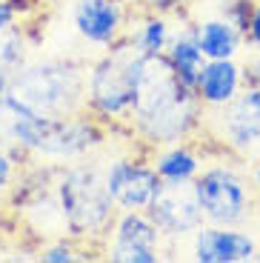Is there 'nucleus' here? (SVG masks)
Segmentation results:
<instances>
[{"mask_svg":"<svg viewBox=\"0 0 260 263\" xmlns=\"http://www.w3.org/2000/svg\"><path fill=\"white\" fill-rule=\"evenodd\" d=\"M54 192L60 197L66 217V232L86 249L100 252L106 235L117 217V206L103 183V160L98 155L75 163L58 166L54 175Z\"/></svg>","mask_w":260,"mask_h":263,"instance_id":"nucleus-2","label":"nucleus"},{"mask_svg":"<svg viewBox=\"0 0 260 263\" xmlns=\"http://www.w3.org/2000/svg\"><path fill=\"white\" fill-rule=\"evenodd\" d=\"M103 183L120 212H149L163 189V178L157 175L149 152L109 155L103 160Z\"/></svg>","mask_w":260,"mask_h":263,"instance_id":"nucleus-7","label":"nucleus"},{"mask_svg":"<svg viewBox=\"0 0 260 263\" xmlns=\"http://www.w3.org/2000/svg\"><path fill=\"white\" fill-rule=\"evenodd\" d=\"M29 63V37L26 29L20 26H9L0 29V78L12 80L14 72H20Z\"/></svg>","mask_w":260,"mask_h":263,"instance_id":"nucleus-18","label":"nucleus"},{"mask_svg":"<svg viewBox=\"0 0 260 263\" xmlns=\"http://www.w3.org/2000/svg\"><path fill=\"white\" fill-rule=\"evenodd\" d=\"M206 132L223 152L254 158L260 152V86H246L226 109L209 112Z\"/></svg>","mask_w":260,"mask_h":263,"instance_id":"nucleus-8","label":"nucleus"},{"mask_svg":"<svg viewBox=\"0 0 260 263\" xmlns=\"http://www.w3.org/2000/svg\"><path fill=\"white\" fill-rule=\"evenodd\" d=\"M243 72H246V86H260V49L252 60L243 63Z\"/></svg>","mask_w":260,"mask_h":263,"instance_id":"nucleus-24","label":"nucleus"},{"mask_svg":"<svg viewBox=\"0 0 260 263\" xmlns=\"http://www.w3.org/2000/svg\"><path fill=\"white\" fill-rule=\"evenodd\" d=\"M6 89H9V80L0 78V95H6Z\"/></svg>","mask_w":260,"mask_h":263,"instance_id":"nucleus-27","label":"nucleus"},{"mask_svg":"<svg viewBox=\"0 0 260 263\" xmlns=\"http://www.w3.org/2000/svg\"><path fill=\"white\" fill-rule=\"evenodd\" d=\"M252 183H254V192H257V197H260V160L252 166Z\"/></svg>","mask_w":260,"mask_h":263,"instance_id":"nucleus-26","label":"nucleus"},{"mask_svg":"<svg viewBox=\"0 0 260 263\" xmlns=\"http://www.w3.org/2000/svg\"><path fill=\"white\" fill-rule=\"evenodd\" d=\"M132 20V6L126 0H72L69 3V23L72 32L86 46L109 49L126 37Z\"/></svg>","mask_w":260,"mask_h":263,"instance_id":"nucleus-10","label":"nucleus"},{"mask_svg":"<svg viewBox=\"0 0 260 263\" xmlns=\"http://www.w3.org/2000/svg\"><path fill=\"white\" fill-rule=\"evenodd\" d=\"M252 6H254V0H223V6H220V12H217V14H223V17L232 20L240 32H246Z\"/></svg>","mask_w":260,"mask_h":263,"instance_id":"nucleus-21","label":"nucleus"},{"mask_svg":"<svg viewBox=\"0 0 260 263\" xmlns=\"http://www.w3.org/2000/svg\"><path fill=\"white\" fill-rule=\"evenodd\" d=\"M29 163V158L17 149H0V200H6L12 195L14 183H17L23 166Z\"/></svg>","mask_w":260,"mask_h":263,"instance_id":"nucleus-20","label":"nucleus"},{"mask_svg":"<svg viewBox=\"0 0 260 263\" xmlns=\"http://www.w3.org/2000/svg\"><path fill=\"white\" fill-rule=\"evenodd\" d=\"M132 9H155V3L157 0H126Z\"/></svg>","mask_w":260,"mask_h":263,"instance_id":"nucleus-25","label":"nucleus"},{"mask_svg":"<svg viewBox=\"0 0 260 263\" xmlns=\"http://www.w3.org/2000/svg\"><path fill=\"white\" fill-rule=\"evenodd\" d=\"M195 195L206 223L220 226H246L254 217V206L260 203L254 192L252 175L243 169V158L223 152L209 158L203 172L195 178Z\"/></svg>","mask_w":260,"mask_h":263,"instance_id":"nucleus-5","label":"nucleus"},{"mask_svg":"<svg viewBox=\"0 0 260 263\" xmlns=\"http://www.w3.org/2000/svg\"><path fill=\"white\" fill-rule=\"evenodd\" d=\"M89 252L83 243H78L75 237H54V240H46L38 249V260L43 263H75V260H89Z\"/></svg>","mask_w":260,"mask_h":263,"instance_id":"nucleus-19","label":"nucleus"},{"mask_svg":"<svg viewBox=\"0 0 260 263\" xmlns=\"http://www.w3.org/2000/svg\"><path fill=\"white\" fill-rule=\"evenodd\" d=\"M166 252L169 240L163 237L149 212H117L100 246V255L112 263H157Z\"/></svg>","mask_w":260,"mask_h":263,"instance_id":"nucleus-9","label":"nucleus"},{"mask_svg":"<svg viewBox=\"0 0 260 263\" xmlns=\"http://www.w3.org/2000/svg\"><path fill=\"white\" fill-rule=\"evenodd\" d=\"M109 138L112 129L89 112L69 115V118H46L43 138L34 146L32 160L54 166L75 163V160L98 155L109 143Z\"/></svg>","mask_w":260,"mask_h":263,"instance_id":"nucleus-6","label":"nucleus"},{"mask_svg":"<svg viewBox=\"0 0 260 263\" xmlns=\"http://www.w3.org/2000/svg\"><path fill=\"white\" fill-rule=\"evenodd\" d=\"M172 17L175 14L152 12V9H132L126 40L140 54H166L172 34H175V20Z\"/></svg>","mask_w":260,"mask_h":263,"instance_id":"nucleus-15","label":"nucleus"},{"mask_svg":"<svg viewBox=\"0 0 260 263\" xmlns=\"http://www.w3.org/2000/svg\"><path fill=\"white\" fill-rule=\"evenodd\" d=\"M23 17V9L17 6V0H0V29L17 26Z\"/></svg>","mask_w":260,"mask_h":263,"instance_id":"nucleus-23","label":"nucleus"},{"mask_svg":"<svg viewBox=\"0 0 260 263\" xmlns=\"http://www.w3.org/2000/svg\"><path fill=\"white\" fill-rule=\"evenodd\" d=\"M257 249V235L246 226L203 223L189 237V257L195 263H254Z\"/></svg>","mask_w":260,"mask_h":263,"instance_id":"nucleus-12","label":"nucleus"},{"mask_svg":"<svg viewBox=\"0 0 260 263\" xmlns=\"http://www.w3.org/2000/svg\"><path fill=\"white\" fill-rule=\"evenodd\" d=\"M149 215L157 223V229L163 232V237L169 240V252L175 249V243L189 240L206 223L192 183H163L160 195L149 206Z\"/></svg>","mask_w":260,"mask_h":263,"instance_id":"nucleus-11","label":"nucleus"},{"mask_svg":"<svg viewBox=\"0 0 260 263\" xmlns=\"http://www.w3.org/2000/svg\"><path fill=\"white\" fill-rule=\"evenodd\" d=\"M149 158L163 183H195V178L209 160L203 140H180L172 146H160V149L149 152Z\"/></svg>","mask_w":260,"mask_h":263,"instance_id":"nucleus-14","label":"nucleus"},{"mask_svg":"<svg viewBox=\"0 0 260 263\" xmlns=\"http://www.w3.org/2000/svg\"><path fill=\"white\" fill-rule=\"evenodd\" d=\"M206 109L195 89L175 74L166 54H140L129 135L143 152L197 140L206 132Z\"/></svg>","mask_w":260,"mask_h":263,"instance_id":"nucleus-1","label":"nucleus"},{"mask_svg":"<svg viewBox=\"0 0 260 263\" xmlns=\"http://www.w3.org/2000/svg\"><path fill=\"white\" fill-rule=\"evenodd\" d=\"M243 89H246V72H243V63H237V58L206 60L195 83V92L206 112L226 109Z\"/></svg>","mask_w":260,"mask_h":263,"instance_id":"nucleus-13","label":"nucleus"},{"mask_svg":"<svg viewBox=\"0 0 260 263\" xmlns=\"http://www.w3.org/2000/svg\"><path fill=\"white\" fill-rule=\"evenodd\" d=\"M197 40H200V49L209 60H223V58H237L240 49L246 46V37L232 20H226L223 14L215 17H203L195 23Z\"/></svg>","mask_w":260,"mask_h":263,"instance_id":"nucleus-17","label":"nucleus"},{"mask_svg":"<svg viewBox=\"0 0 260 263\" xmlns=\"http://www.w3.org/2000/svg\"><path fill=\"white\" fill-rule=\"evenodd\" d=\"M243 37H246V46L260 49V0H254L252 14H249V26H246V32H243Z\"/></svg>","mask_w":260,"mask_h":263,"instance_id":"nucleus-22","label":"nucleus"},{"mask_svg":"<svg viewBox=\"0 0 260 263\" xmlns=\"http://www.w3.org/2000/svg\"><path fill=\"white\" fill-rule=\"evenodd\" d=\"M166 58H169L172 69L175 74L189 86V89H195L197 78H200L203 66H206V54L200 49V40H197V32H195V23H180L175 26V34H172V43L166 49Z\"/></svg>","mask_w":260,"mask_h":263,"instance_id":"nucleus-16","label":"nucleus"},{"mask_svg":"<svg viewBox=\"0 0 260 263\" xmlns=\"http://www.w3.org/2000/svg\"><path fill=\"white\" fill-rule=\"evenodd\" d=\"M254 263H260V249H257V255H254Z\"/></svg>","mask_w":260,"mask_h":263,"instance_id":"nucleus-28","label":"nucleus"},{"mask_svg":"<svg viewBox=\"0 0 260 263\" xmlns=\"http://www.w3.org/2000/svg\"><path fill=\"white\" fill-rule=\"evenodd\" d=\"M137 69L140 52H135L126 37L103 49L86 69V112L95 115L112 132L129 135Z\"/></svg>","mask_w":260,"mask_h":263,"instance_id":"nucleus-4","label":"nucleus"},{"mask_svg":"<svg viewBox=\"0 0 260 263\" xmlns=\"http://www.w3.org/2000/svg\"><path fill=\"white\" fill-rule=\"evenodd\" d=\"M86 69L78 58H40L14 72L6 95L40 118H69L86 112Z\"/></svg>","mask_w":260,"mask_h":263,"instance_id":"nucleus-3","label":"nucleus"}]
</instances>
